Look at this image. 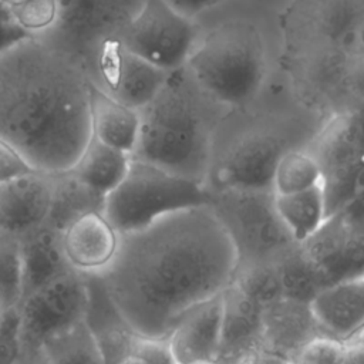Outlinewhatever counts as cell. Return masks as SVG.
Instances as JSON below:
<instances>
[{
  "label": "cell",
  "mask_w": 364,
  "mask_h": 364,
  "mask_svg": "<svg viewBox=\"0 0 364 364\" xmlns=\"http://www.w3.org/2000/svg\"><path fill=\"white\" fill-rule=\"evenodd\" d=\"M119 235L101 212H90L61 233V247L70 267L82 274L102 272L112 260Z\"/></svg>",
  "instance_id": "obj_19"
},
{
  "label": "cell",
  "mask_w": 364,
  "mask_h": 364,
  "mask_svg": "<svg viewBox=\"0 0 364 364\" xmlns=\"http://www.w3.org/2000/svg\"><path fill=\"white\" fill-rule=\"evenodd\" d=\"M87 68L30 37L0 54V136L41 173L73 169L91 139Z\"/></svg>",
  "instance_id": "obj_2"
},
{
  "label": "cell",
  "mask_w": 364,
  "mask_h": 364,
  "mask_svg": "<svg viewBox=\"0 0 364 364\" xmlns=\"http://www.w3.org/2000/svg\"><path fill=\"white\" fill-rule=\"evenodd\" d=\"M306 149L314 156L320 169L326 216L364 193L363 109L327 117Z\"/></svg>",
  "instance_id": "obj_9"
},
{
  "label": "cell",
  "mask_w": 364,
  "mask_h": 364,
  "mask_svg": "<svg viewBox=\"0 0 364 364\" xmlns=\"http://www.w3.org/2000/svg\"><path fill=\"white\" fill-rule=\"evenodd\" d=\"M209 205L232 239L236 272L274 266L299 245L280 220L272 191H209Z\"/></svg>",
  "instance_id": "obj_7"
},
{
  "label": "cell",
  "mask_w": 364,
  "mask_h": 364,
  "mask_svg": "<svg viewBox=\"0 0 364 364\" xmlns=\"http://www.w3.org/2000/svg\"><path fill=\"white\" fill-rule=\"evenodd\" d=\"M176 10L181 13L193 17L216 4H219L223 0H168Z\"/></svg>",
  "instance_id": "obj_38"
},
{
  "label": "cell",
  "mask_w": 364,
  "mask_h": 364,
  "mask_svg": "<svg viewBox=\"0 0 364 364\" xmlns=\"http://www.w3.org/2000/svg\"><path fill=\"white\" fill-rule=\"evenodd\" d=\"M91 138L132 155L139 132V111L107 95L92 81L90 95Z\"/></svg>",
  "instance_id": "obj_21"
},
{
  "label": "cell",
  "mask_w": 364,
  "mask_h": 364,
  "mask_svg": "<svg viewBox=\"0 0 364 364\" xmlns=\"http://www.w3.org/2000/svg\"><path fill=\"white\" fill-rule=\"evenodd\" d=\"M88 74L107 95L139 111L158 94L169 73L129 51L119 38H112L98 48Z\"/></svg>",
  "instance_id": "obj_14"
},
{
  "label": "cell",
  "mask_w": 364,
  "mask_h": 364,
  "mask_svg": "<svg viewBox=\"0 0 364 364\" xmlns=\"http://www.w3.org/2000/svg\"><path fill=\"white\" fill-rule=\"evenodd\" d=\"M88 299L87 279L75 270L26 294L18 304L23 353H37L48 336L85 318Z\"/></svg>",
  "instance_id": "obj_13"
},
{
  "label": "cell",
  "mask_w": 364,
  "mask_h": 364,
  "mask_svg": "<svg viewBox=\"0 0 364 364\" xmlns=\"http://www.w3.org/2000/svg\"><path fill=\"white\" fill-rule=\"evenodd\" d=\"M145 0H57V21L38 36L74 55L90 71L98 48L118 38Z\"/></svg>",
  "instance_id": "obj_10"
},
{
  "label": "cell",
  "mask_w": 364,
  "mask_h": 364,
  "mask_svg": "<svg viewBox=\"0 0 364 364\" xmlns=\"http://www.w3.org/2000/svg\"><path fill=\"white\" fill-rule=\"evenodd\" d=\"M223 314L218 361L235 364L245 353L259 346L262 306L235 282L222 291Z\"/></svg>",
  "instance_id": "obj_20"
},
{
  "label": "cell",
  "mask_w": 364,
  "mask_h": 364,
  "mask_svg": "<svg viewBox=\"0 0 364 364\" xmlns=\"http://www.w3.org/2000/svg\"><path fill=\"white\" fill-rule=\"evenodd\" d=\"M282 296L309 303L314 294L328 286L317 269L304 257L299 245L274 264Z\"/></svg>",
  "instance_id": "obj_27"
},
{
  "label": "cell",
  "mask_w": 364,
  "mask_h": 364,
  "mask_svg": "<svg viewBox=\"0 0 364 364\" xmlns=\"http://www.w3.org/2000/svg\"><path fill=\"white\" fill-rule=\"evenodd\" d=\"M236 267L232 239L208 203L119 235L112 260L94 274L132 331L166 338L186 311L233 282Z\"/></svg>",
  "instance_id": "obj_1"
},
{
  "label": "cell",
  "mask_w": 364,
  "mask_h": 364,
  "mask_svg": "<svg viewBox=\"0 0 364 364\" xmlns=\"http://www.w3.org/2000/svg\"><path fill=\"white\" fill-rule=\"evenodd\" d=\"M125 364H178L166 338H149L136 334Z\"/></svg>",
  "instance_id": "obj_33"
},
{
  "label": "cell",
  "mask_w": 364,
  "mask_h": 364,
  "mask_svg": "<svg viewBox=\"0 0 364 364\" xmlns=\"http://www.w3.org/2000/svg\"><path fill=\"white\" fill-rule=\"evenodd\" d=\"M129 165V154L91 138L70 172L105 198L125 178Z\"/></svg>",
  "instance_id": "obj_23"
},
{
  "label": "cell",
  "mask_w": 364,
  "mask_h": 364,
  "mask_svg": "<svg viewBox=\"0 0 364 364\" xmlns=\"http://www.w3.org/2000/svg\"><path fill=\"white\" fill-rule=\"evenodd\" d=\"M118 38L138 57L172 73L185 67L199 30L168 0H145Z\"/></svg>",
  "instance_id": "obj_11"
},
{
  "label": "cell",
  "mask_w": 364,
  "mask_h": 364,
  "mask_svg": "<svg viewBox=\"0 0 364 364\" xmlns=\"http://www.w3.org/2000/svg\"><path fill=\"white\" fill-rule=\"evenodd\" d=\"M104 196L87 186L70 171L54 175L47 226L63 233L74 220L90 212H101Z\"/></svg>",
  "instance_id": "obj_24"
},
{
  "label": "cell",
  "mask_w": 364,
  "mask_h": 364,
  "mask_svg": "<svg viewBox=\"0 0 364 364\" xmlns=\"http://www.w3.org/2000/svg\"><path fill=\"white\" fill-rule=\"evenodd\" d=\"M324 336L347 341L364 331V274L334 282L309 301Z\"/></svg>",
  "instance_id": "obj_17"
},
{
  "label": "cell",
  "mask_w": 364,
  "mask_h": 364,
  "mask_svg": "<svg viewBox=\"0 0 364 364\" xmlns=\"http://www.w3.org/2000/svg\"><path fill=\"white\" fill-rule=\"evenodd\" d=\"M10 10L13 9V7H16V6H18V4H21V3H24L26 0H1Z\"/></svg>",
  "instance_id": "obj_41"
},
{
  "label": "cell",
  "mask_w": 364,
  "mask_h": 364,
  "mask_svg": "<svg viewBox=\"0 0 364 364\" xmlns=\"http://www.w3.org/2000/svg\"><path fill=\"white\" fill-rule=\"evenodd\" d=\"M235 364H291V360L257 346L237 358Z\"/></svg>",
  "instance_id": "obj_36"
},
{
  "label": "cell",
  "mask_w": 364,
  "mask_h": 364,
  "mask_svg": "<svg viewBox=\"0 0 364 364\" xmlns=\"http://www.w3.org/2000/svg\"><path fill=\"white\" fill-rule=\"evenodd\" d=\"M185 70L199 90L220 107L245 108L264 81L263 36L246 20L220 23L198 38Z\"/></svg>",
  "instance_id": "obj_5"
},
{
  "label": "cell",
  "mask_w": 364,
  "mask_h": 364,
  "mask_svg": "<svg viewBox=\"0 0 364 364\" xmlns=\"http://www.w3.org/2000/svg\"><path fill=\"white\" fill-rule=\"evenodd\" d=\"M291 364H343V343L327 336L316 337L296 353Z\"/></svg>",
  "instance_id": "obj_32"
},
{
  "label": "cell",
  "mask_w": 364,
  "mask_h": 364,
  "mask_svg": "<svg viewBox=\"0 0 364 364\" xmlns=\"http://www.w3.org/2000/svg\"><path fill=\"white\" fill-rule=\"evenodd\" d=\"M34 172L21 154L0 136V183Z\"/></svg>",
  "instance_id": "obj_34"
},
{
  "label": "cell",
  "mask_w": 364,
  "mask_h": 364,
  "mask_svg": "<svg viewBox=\"0 0 364 364\" xmlns=\"http://www.w3.org/2000/svg\"><path fill=\"white\" fill-rule=\"evenodd\" d=\"M23 299V266L20 242L0 237V304L18 307Z\"/></svg>",
  "instance_id": "obj_29"
},
{
  "label": "cell",
  "mask_w": 364,
  "mask_h": 364,
  "mask_svg": "<svg viewBox=\"0 0 364 364\" xmlns=\"http://www.w3.org/2000/svg\"><path fill=\"white\" fill-rule=\"evenodd\" d=\"M324 336L309 303L279 297L260 310L259 347L293 358L309 341Z\"/></svg>",
  "instance_id": "obj_16"
},
{
  "label": "cell",
  "mask_w": 364,
  "mask_h": 364,
  "mask_svg": "<svg viewBox=\"0 0 364 364\" xmlns=\"http://www.w3.org/2000/svg\"><path fill=\"white\" fill-rule=\"evenodd\" d=\"M208 203L205 185L131 158L125 178L105 195L101 213L118 235H125L164 215Z\"/></svg>",
  "instance_id": "obj_8"
},
{
  "label": "cell",
  "mask_w": 364,
  "mask_h": 364,
  "mask_svg": "<svg viewBox=\"0 0 364 364\" xmlns=\"http://www.w3.org/2000/svg\"><path fill=\"white\" fill-rule=\"evenodd\" d=\"M299 247L327 284L364 274V193L327 216Z\"/></svg>",
  "instance_id": "obj_12"
},
{
  "label": "cell",
  "mask_w": 364,
  "mask_h": 364,
  "mask_svg": "<svg viewBox=\"0 0 364 364\" xmlns=\"http://www.w3.org/2000/svg\"><path fill=\"white\" fill-rule=\"evenodd\" d=\"M225 111L199 90L185 67L172 71L139 109L138 141L131 158L205 185Z\"/></svg>",
  "instance_id": "obj_4"
},
{
  "label": "cell",
  "mask_w": 364,
  "mask_h": 364,
  "mask_svg": "<svg viewBox=\"0 0 364 364\" xmlns=\"http://www.w3.org/2000/svg\"><path fill=\"white\" fill-rule=\"evenodd\" d=\"M320 182V169L314 156L306 148H294L279 159L272 178V192L274 195L296 193Z\"/></svg>",
  "instance_id": "obj_28"
},
{
  "label": "cell",
  "mask_w": 364,
  "mask_h": 364,
  "mask_svg": "<svg viewBox=\"0 0 364 364\" xmlns=\"http://www.w3.org/2000/svg\"><path fill=\"white\" fill-rule=\"evenodd\" d=\"M31 36L24 31L14 20L0 21V54L9 51Z\"/></svg>",
  "instance_id": "obj_35"
},
{
  "label": "cell",
  "mask_w": 364,
  "mask_h": 364,
  "mask_svg": "<svg viewBox=\"0 0 364 364\" xmlns=\"http://www.w3.org/2000/svg\"><path fill=\"white\" fill-rule=\"evenodd\" d=\"M17 364H44L40 353H23Z\"/></svg>",
  "instance_id": "obj_39"
},
{
  "label": "cell",
  "mask_w": 364,
  "mask_h": 364,
  "mask_svg": "<svg viewBox=\"0 0 364 364\" xmlns=\"http://www.w3.org/2000/svg\"><path fill=\"white\" fill-rule=\"evenodd\" d=\"M23 355L21 320L18 307L0 313V364H17Z\"/></svg>",
  "instance_id": "obj_31"
},
{
  "label": "cell",
  "mask_w": 364,
  "mask_h": 364,
  "mask_svg": "<svg viewBox=\"0 0 364 364\" xmlns=\"http://www.w3.org/2000/svg\"><path fill=\"white\" fill-rule=\"evenodd\" d=\"M1 310H3V307H1V304H0V313H1Z\"/></svg>",
  "instance_id": "obj_43"
},
{
  "label": "cell",
  "mask_w": 364,
  "mask_h": 364,
  "mask_svg": "<svg viewBox=\"0 0 364 364\" xmlns=\"http://www.w3.org/2000/svg\"><path fill=\"white\" fill-rule=\"evenodd\" d=\"M188 364H222L218 360H196V361H191Z\"/></svg>",
  "instance_id": "obj_42"
},
{
  "label": "cell",
  "mask_w": 364,
  "mask_h": 364,
  "mask_svg": "<svg viewBox=\"0 0 364 364\" xmlns=\"http://www.w3.org/2000/svg\"><path fill=\"white\" fill-rule=\"evenodd\" d=\"M44 364H105L85 318L48 336L38 347Z\"/></svg>",
  "instance_id": "obj_25"
},
{
  "label": "cell",
  "mask_w": 364,
  "mask_h": 364,
  "mask_svg": "<svg viewBox=\"0 0 364 364\" xmlns=\"http://www.w3.org/2000/svg\"><path fill=\"white\" fill-rule=\"evenodd\" d=\"M282 65L299 102L326 119L363 109L364 0H291Z\"/></svg>",
  "instance_id": "obj_3"
},
{
  "label": "cell",
  "mask_w": 364,
  "mask_h": 364,
  "mask_svg": "<svg viewBox=\"0 0 364 364\" xmlns=\"http://www.w3.org/2000/svg\"><path fill=\"white\" fill-rule=\"evenodd\" d=\"M311 136L269 122L246 127L228 136L215 135L205 186L209 191H272L279 159L290 149L306 148Z\"/></svg>",
  "instance_id": "obj_6"
},
{
  "label": "cell",
  "mask_w": 364,
  "mask_h": 364,
  "mask_svg": "<svg viewBox=\"0 0 364 364\" xmlns=\"http://www.w3.org/2000/svg\"><path fill=\"white\" fill-rule=\"evenodd\" d=\"M23 297L73 270L61 247V233L44 225L20 242Z\"/></svg>",
  "instance_id": "obj_22"
},
{
  "label": "cell",
  "mask_w": 364,
  "mask_h": 364,
  "mask_svg": "<svg viewBox=\"0 0 364 364\" xmlns=\"http://www.w3.org/2000/svg\"><path fill=\"white\" fill-rule=\"evenodd\" d=\"M7 20H13L11 10L0 0V21H7Z\"/></svg>",
  "instance_id": "obj_40"
},
{
  "label": "cell",
  "mask_w": 364,
  "mask_h": 364,
  "mask_svg": "<svg viewBox=\"0 0 364 364\" xmlns=\"http://www.w3.org/2000/svg\"><path fill=\"white\" fill-rule=\"evenodd\" d=\"M57 0H26L11 9L13 20L31 37H38L53 28L57 21Z\"/></svg>",
  "instance_id": "obj_30"
},
{
  "label": "cell",
  "mask_w": 364,
  "mask_h": 364,
  "mask_svg": "<svg viewBox=\"0 0 364 364\" xmlns=\"http://www.w3.org/2000/svg\"><path fill=\"white\" fill-rule=\"evenodd\" d=\"M364 331L343 341V364H364Z\"/></svg>",
  "instance_id": "obj_37"
},
{
  "label": "cell",
  "mask_w": 364,
  "mask_h": 364,
  "mask_svg": "<svg viewBox=\"0 0 364 364\" xmlns=\"http://www.w3.org/2000/svg\"><path fill=\"white\" fill-rule=\"evenodd\" d=\"M223 301L222 293L186 311L166 336L178 364L196 360H216L220 346Z\"/></svg>",
  "instance_id": "obj_18"
},
{
  "label": "cell",
  "mask_w": 364,
  "mask_h": 364,
  "mask_svg": "<svg viewBox=\"0 0 364 364\" xmlns=\"http://www.w3.org/2000/svg\"><path fill=\"white\" fill-rule=\"evenodd\" d=\"M274 206L296 243L310 237L327 218L321 185L296 193L274 195Z\"/></svg>",
  "instance_id": "obj_26"
},
{
  "label": "cell",
  "mask_w": 364,
  "mask_h": 364,
  "mask_svg": "<svg viewBox=\"0 0 364 364\" xmlns=\"http://www.w3.org/2000/svg\"><path fill=\"white\" fill-rule=\"evenodd\" d=\"M54 175L30 172L0 183V237L21 242L47 223Z\"/></svg>",
  "instance_id": "obj_15"
}]
</instances>
